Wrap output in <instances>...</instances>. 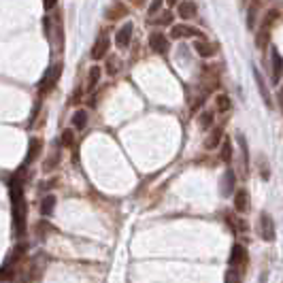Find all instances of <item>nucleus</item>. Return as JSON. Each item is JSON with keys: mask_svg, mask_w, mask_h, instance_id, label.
<instances>
[{"mask_svg": "<svg viewBox=\"0 0 283 283\" xmlns=\"http://www.w3.org/2000/svg\"><path fill=\"white\" fill-rule=\"evenodd\" d=\"M9 194H11V213H13V226H15V234L23 237L26 232V215H28V204L23 198V185L20 175H15L9 183Z\"/></svg>", "mask_w": 283, "mask_h": 283, "instance_id": "f257e3e1", "label": "nucleus"}, {"mask_svg": "<svg viewBox=\"0 0 283 283\" xmlns=\"http://www.w3.org/2000/svg\"><path fill=\"white\" fill-rule=\"evenodd\" d=\"M279 20V11H268L266 15H264V20L260 23V28H258V34H256V45L258 49H266L268 40H270V30H273V26Z\"/></svg>", "mask_w": 283, "mask_h": 283, "instance_id": "f03ea898", "label": "nucleus"}, {"mask_svg": "<svg viewBox=\"0 0 283 283\" xmlns=\"http://www.w3.org/2000/svg\"><path fill=\"white\" fill-rule=\"evenodd\" d=\"M62 62H58V64H54L47 73L43 75V79H40V83H39V92L40 94H47V92H51L56 87V83H58V79H60V75H62Z\"/></svg>", "mask_w": 283, "mask_h": 283, "instance_id": "7ed1b4c3", "label": "nucleus"}, {"mask_svg": "<svg viewBox=\"0 0 283 283\" xmlns=\"http://www.w3.org/2000/svg\"><path fill=\"white\" fill-rule=\"evenodd\" d=\"M245 266H247V249L243 245H234L232 251H230V268L239 270L243 275Z\"/></svg>", "mask_w": 283, "mask_h": 283, "instance_id": "20e7f679", "label": "nucleus"}, {"mask_svg": "<svg viewBox=\"0 0 283 283\" xmlns=\"http://www.w3.org/2000/svg\"><path fill=\"white\" fill-rule=\"evenodd\" d=\"M260 237L266 241V243H273L277 237V230H275V222L268 213H260Z\"/></svg>", "mask_w": 283, "mask_h": 283, "instance_id": "39448f33", "label": "nucleus"}, {"mask_svg": "<svg viewBox=\"0 0 283 283\" xmlns=\"http://www.w3.org/2000/svg\"><path fill=\"white\" fill-rule=\"evenodd\" d=\"M109 47H111V39L107 32H100V37L96 39V43L92 47V60H102L104 56L109 54Z\"/></svg>", "mask_w": 283, "mask_h": 283, "instance_id": "423d86ee", "label": "nucleus"}, {"mask_svg": "<svg viewBox=\"0 0 283 283\" xmlns=\"http://www.w3.org/2000/svg\"><path fill=\"white\" fill-rule=\"evenodd\" d=\"M149 47L156 51V54H166L170 49V43H168V39L164 37V32H151L149 34Z\"/></svg>", "mask_w": 283, "mask_h": 283, "instance_id": "0eeeda50", "label": "nucleus"}, {"mask_svg": "<svg viewBox=\"0 0 283 283\" xmlns=\"http://www.w3.org/2000/svg\"><path fill=\"white\" fill-rule=\"evenodd\" d=\"M132 30H134L132 21L123 23V26L120 28V30H117V34H115V45L120 47V49H126V47L130 45V39H132Z\"/></svg>", "mask_w": 283, "mask_h": 283, "instance_id": "6e6552de", "label": "nucleus"}, {"mask_svg": "<svg viewBox=\"0 0 283 283\" xmlns=\"http://www.w3.org/2000/svg\"><path fill=\"white\" fill-rule=\"evenodd\" d=\"M270 64H273V75H270V79H273V83L277 85L281 81V75H283V58L275 47L270 49Z\"/></svg>", "mask_w": 283, "mask_h": 283, "instance_id": "1a4fd4ad", "label": "nucleus"}, {"mask_svg": "<svg viewBox=\"0 0 283 283\" xmlns=\"http://www.w3.org/2000/svg\"><path fill=\"white\" fill-rule=\"evenodd\" d=\"M170 37L173 39H185V37H196L200 39V30L192 26H183V23H177V26L170 28Z\"/></svg>", "mask_w": 283, "mask_h": 283, "instance_id": "9d476101", "label": "nucleus"}, {"mask_svg": "<svg viewBox=\"0 0 283 283\" xmlns=\"http://www.w3.org/2000/svg\"><path fill=\"white\" fill-rule=\"evenodd\" d=\"M196 13H198V7H196V2H192V0H181V2L177 4V15H179L181 20L196 17Z\"/></svg>", "mask_w": 283, "mask_h": 283, "instance_id": "9b49d317", "label": "nucleus"}, {"mask_svg": "<svg viewBox=\"0 0 283 283\" xmlns=\"http://www.w3.org/2000/svg\"><path fill=\"white\" fill-rule=\"evenodd\" d=\"M194 51L200 56V58H213L215 56V45H211L207 43V40H202V39H196L194 40Z\"/></svg>", "mask_w": 283, "mask_h": 283, "instance_id": "f8f14e48", "label": "nucleus"}, {"mask_svg": "<svg viewBox=\"0 0 283 283\" xmlns=\"http://www.w3.org/2000/svg\"><path fill=\"white\" fill-rule=\"evenodd\" d=\"M40 149H43V141L37 139V137L30 139V145H28V156H26V164H32L34 160H37Z\"/></svg>", "mask_w": 283, "mask_h": 283, "instance_id": "ddd939ff", "label": "nucleus"}, {"mask_svg": "<svg viewBox=\"0 0 283 283\" xmlns=\"http://www.w3.org/2000/svg\"><path fill=\"white\" fill-rule=\"evenodd\" d=\"M262 9V0H249V9H247V26L253 28L258 20V13Z\"/></svg>", "mask_w": 283, "mask_h": 283, "instance_id": "4468645a", "label": "nucleus"}, {"mask_svg": "<svg viewBox=\"0 0 283 283\" xmlns=\"http://www.w3.org/2000/svg\"><path fill=\"white\" fill-rule=\"evenodd\" d=\"M234 209H237L239 213H245V211L249 209V194H247V190H239L234 194Z\"/></svg>", "mask_w": 283, "mask_h": 283, "instance_id": "2eb2a0df", "label": "nucleus"}, {"mask_svg": "<svg viewBox=\"0 0 283 283\" xmlns=\"http://www.w3.org/2000/svg\"><path fill=\"white\" fill-rule=\"evenodd\" d=\"M222 134H223V126L213 128L209 137L204 139V147H207V149H215V147L220 145V141H222Z\"/></svg>", "mask_w": 283, "mask_h": 283, "instance_id": "dca6fc26", "label": "nucleus"}, {"mask_svg": "<svg viewBox=\"0 0 283 283\" xmlns=\"http://www.w3.org/2000/svg\"><path fill=\"white\" fill-rule=\"evenodd\" d=\"M15 277H17V266L15 264H9V262H4L2 266H0V281H15Z\"/></svg>", "mask_w": 283, "mask_h": 283, "instance_id": "f3484780", "label": "nucleus"}, {"mask_svg": "<svg viewBox=\"0 0 283 283\" xmlns=\"http://www.w3.org/2000/svg\"><path fill=\"white\" fill-rule=\"evenodd\" d=\"M234 181H237V177H234V173L228 168L226 173H223V179H222V194L223 196H230V194H232Z\"/></svg>", "mask_w": 283, "mask_h": 283, "instance_id": "a211bd4d", "label": "nucleus"}, {"mask_svg": "<svg viewBox=\"0 0 283 283\" xmlns=\"http://www.w3.org/2000/svg\"><path fill=\"white\" fill-rule=\"evenodd\" d=\"M253 77H256V83H258V90H260V94H262V100L270 107V94L266 90V85H264V79H262V75H260L258 68H253Z\"/></svg>", "mask_w": 283, "mask_h": 283, "instance_id": "6ab92c4d", "label": "nucleus"}, {"mask_svg": "<svg viewBox=\"0 0 283 283\" xmlns=\"http://www.w3.org/2000/svg\"><path fill=\"white\" fill-rule=\"evenodd\" d=\"M54 209H56V196L49 194V196H45L43 202H40V213H43L45 217H49L51 213H54Z\"/></svg>", "mask_w": 283, "mask_h": 283, "instance_id": "aec40b11", "label": "nucleus"}, {"mask_svg": "<svg viewBox=\"0 0 283 283\" xmlns=\"http://www.w3.org/2000/svg\"><path fill=\"white\" fill-rule=\"evenodd\" d=\"M215 109L220 111V113H228V111L232 109V100H230L226 94H220V96L215 98Z\"/></svg>", "mask_w": 283, "mask_h": 283, "instance_id": "412c9836", "label": "nucleus"}, {"mask_svg": "<svg viewBox=\"0 0 283 283\" xmlns=\"http://www.w3.org/2000/svg\"><path fill=\"white\" fill-rule=\"evenodd\" d=\"M85 123H87V111H83V109L75 111L73 113V126L77 128V130H83Z\"/></svg>", "mask_w": 283, "mask_h": 283, "instance_id": "4be33fe9", "label": "nucleus"}, {"mask_svg": "<svg viewBox=\"0 0 283 283\" xmlns=\"http://www.w3.org/2000/svg\"><path fill=\"white\" fill-rule=\"evenodd\" d=\"M100 75H102V70H100V66H92L90 73H87V90H94L96 87V83L100 81Z\"/></svg>", "mask_w": 283, "mask_h": 283, "instance_id": "5701e85b", "label": "nucleus"}, {"mask_svg": "<svg viewBox=\"0 0 283 283\" xmlns=\"http://www.w3.org/2000/svg\"><path fill=\"white\" fill-rule=\"evenodd\" d=\"M123 15H128V9L123 7L121 2H115L113 7L107 11V17H109V20H120V17H123Z\"/></svg>", "mask_w": 283, "mask_h": 283, "instance_id": "b1692460", "label": "nucleus"}, {"mask_svg": "<svg viewBox=\"0 0 283 283\" xmlns=\"http://www.w3.org/2000/svg\"><path fill=\"white\" fill-rule=\"evenodd\" d=\"M60 143H62V147H73V145H75V132L70 130V128H66V130H62Z\"/></svg>", "mask_w": 283, "mask_h": 283, "instance_id": "393cba45", "label": "nucleus"}, {"mask_svg": "<svg viewBox=\"0 0 283 283\" xmlns=\"http://www.w3.org/2000/svg\"><path fill=\"white\" fill-rule=\"evenodd\" d=\"M211 123H213V113H211V111H204V113L200 115V128H202V130H209Z\"/></svg>", "mask_w": 283, "mask_h": 283, "instance_id": "a878e982", "label": "nucleus"}, {"mask_svg": "<svg viewBox=\"0 0 283 283\" xmlns=\"http://www.w3.org/2000/svg\"><path fill=\"white\" fill-rule=\"evenodd\" d=\"M222 160L223 162H230L232 160V143H230V141H223V147H222Z\"/></svg>", "mask_w": 283, "mask_h": 283, "instance_id": "bb28decb", "label": "nucleus"}, {"mask_svg": "<svg viewBox=\"0 0 283 283\" xmlns=\"http://www.w3.org/2000/svg\"><path fill=\"white\" fill-rule=\"evenodd\" d=\"M173 13H170V11H164V13H160V17H158L156 20V23L158 26H168V23H173Z\"/></svg>", "mask_w": 283, "mask_h": 283, "instance_id": "cd10ccee", "label": "nucleus"}, {"mask_svg": "<svg viewBox=\"0 0 283 283\" xmlns=\"http://www.w3.org/2000/svg\"><path fill=\"white\" fill-rule=\"evenodd\" d=\"M162 2H164V0H151V4H149V9H147V13H149V15H156V13H160V9H162Z\"/></svg>", "mask_w": 283, "mask_h": 283, "instance_id": "c85d7f7f", "label": "nucleus"}, {"mask_svg": "<svg viewBox=\"0 0 283 283\" xmlns=\"http://www.w3.org/2000/svg\"><path fill=\"white\" fill-rule=\"evenodd\" d=\"M107 73H109V75H115V73H117V60H109V64H107Z\"/></svg>", "mask_w": 283, "mask_h": 283, "instance_id": "c756f323", "label": "nucleus"}, {"mask_svg": "<svg viewBox=\"0 0 283 283\" xmlns=\"http://www.w3.org/2000/svg\"><path fill=\"white\" fill-rule=\"evenodd\" d=\"M56 2H58V0H43V4H45V9H47V11L54 9V7H56Z\"/></svg>", "mask_w": 283, "mask_h": 283, "instance_id": "7c9ffc66", "label": "nucleus"}, {"mask_svg": "<svg viewBox=\"0 0 283 283\" xmlns=\"http://www.w3.org/2000/svg\"><path fill=\"white\" fill-rule=\"evenodd\" d=\"M277 100H279V109H281V113H283V90H279V96H277Z\"/></svg>", "mask_w": 283, "mask_h": 283, "instance_id": "2f4dec72", "label": "nucleus"}, {"mask_svg": "<svg viewBox=\"0 0 283 283\" xmlns=\"http://www.w3.org/2000/svg\"><path fill=\"white\" fill-rule=\"evenodd\" d=\"M130 2L134 4V7H143V2H145V0H130Z\"/></svg>", "mask_w": 283, "mask_h": 283, "instance_id": "473e14b6", "label": "nucleus"}, {"mask_svg": "<svg viewBox=\"0 0 283 283\" xmlns=\"http://www.w3.org/2000/svg\"><path fill=\"white\" fill-rule=\"evenodd\" d=\"M166 2L170 4V7H175V4H179V2H181V0H166Z\"/></svg>", "mask_w": 283, "mask_h": 283, "instance_id": "72a5a7b5", "label": "nucleus"}]
</instances>
